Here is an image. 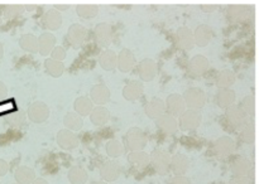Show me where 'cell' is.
Instances as JSON below:
<instances>
[{"label":"cell","mask_w":259,"mask_h":184,"mask_svg":"<svg viewBox=\"0 0 259 184\" xmlns=\"http://www.w3.org/2000/svg\"><path fill=\"white\" fill-rule=\"evenodd\" d=\"M116 65L121 71H131L136 65V59L131 50L123 49L119 55H116Z\"/></svg>","instance_id":"1"},{"label":"cell","mask_w":259,"mask_h":184,"mask_svg":"<svg viewBox=\"0 0 259 184\" xmlns=\"http://www.w3.org/2000/svg\"><path fill=\"white\" fill-rule=\"evenodd\" d=\"M86 37V30L83 29L81 25H72L68 30V34H67V39L73 47H77V45H81L85 40Z\"/></svg>","instance_id":"2"},{"label":"cell","mask_w":259,"mask_h":184,"mask_svg":"<svg viewBox=\"0 0 259 184\" xmlns=\"http://www.w3.org/2000/svg\"><path fill=\"white\" fill-rule=\"evenodd\" d=\"M177 42H179L180 47L184 48V49H191L195 44L194 34L187 28H181L177 32Z\"/></svg>","instance_id":"3"},{"label":"cell","mask_w":259,"mask_h":184,"mask_svg":"<svg viewBox=\"0 0 259 184\" xmlns=\"http://www.w3.org/2000/svg\"><path fill=\"white\" fill-rule=\"evenodd\" d=\"M56 39L51 33H45L39 37L38 39V50L42 53L43 55H47L48 53H51L55 48Z\"/></svg>","instance_id":"4"},{"label":"cell","mask_w":259,"mask_h":184,"mask_svg":"<svg viewBox=\"0 0 259 184\" xmlns=\"http://www.w3.org/2000/svg\"><path fill=\"white\" fill-rule=\"evenodd\" d=\"M96 42L100 45H109L111 42V29L108 24H100L95 29Z\"/></svg>","instance_id":"5"},{"label":"cell","mask_w":259,"mask_h":184,"mask_svg":"<svg viewBox=\"0 0 259 184\" xmlns=\"http://www.w3.org/2000/svg\"><path fill=\"white\" fill-rule=\"evenodd\" d=\"M42 22L43 25L48 29H57V28H60L62 19H61L60 13L56 12V10H50L43 15Z\"/></svg>","instance_id":"6"},{"label":"cell","mask_w":259,"mask_h":184,"mask_svg":"<svg viewBox=\"0 0 259 184\" xmlns=\"http://www.w3.org/2000/svg\"><path fill=\"white\" fill-rule=\"evenodd\" d=\"M156 63L151 59H144L139 63V72L143 80H152L156 75Z\"/></svg>","instance_id":"7"},{"label":"cell","mask_w":259,"mask_h":184,"mask_svg":"<svg viewBox=\"0 0 259 184\" xmlns=\"http://www.w3.org/2000/svg\"><path fill=\"white\" fill-rule=\"evenodd\" d=\"M99 62H100L101 67L105 70H113L116 66V54L113 50H105L99 57Z\"/></svg>","instance_id":"8"},{"label":"cell","mask_w":259,"mask_h":184,"mask_svg":"<svg viewBox=\"0 0 259 184\" xmlns=\"http://www.w3.org/2000/svg\"><path fill=\"white\" fill-rule=\"evenodd\" d=\"M195 42L199 45H206L207 43L211 39V30L206 25H201V27L197 28L196 34L194 35Z\"/></svg>","instance_id":"9"},{"label":"cell","mask_w":259,"mask_h":184,"mask_svg":"<svg viewBox=\"0 0 259 184\" xmlns=\"http://www.w3.org/2000/svg\"><path fill=\"white\" fill-rule=\"evenodd\" d=\"M20 47H22L24 50H27V52H32V53L37 52L38 39L30 34L23 35L22 39H20Z\"/></svg>","instance_id":"10"},{"label":"cell","mask_w":259,"mask_h":184,"mask_svg":"<svg viewBox=\"0 0 259 184\" xmlns=\"http://www.w3.org/2000/svg\"><path fill=\"white\" fill-rule=\"evenodd\" d=\"M207 65H209V62H207L206 58L201 57V55H197V57L191 59V62H190V68H191L194 72L201 73L206 70Z\"/></svg>","instance_id":"11"},{"label":"cell","mask_w":259,"mask_h":184,"mask_svg":"<svg viewBox=\"0 0 259 184\" xmlns=\"http://www.w3.org/2000/svg\"><path fill=\"white\" fill-rule=\"evenodd\" d=\"M76 12L82 18H91L98 13V7L94 4H81L76 8Z\"/></svg>","instance_id":"12"},{"label":"cell","mask_w":259,"mask_h":184,"mask_svg":"<svg viewBox=\"0 0 259 184\" xmlns=\"http://www.w3.org/2000/svg\"><path fill=\"white\" fill-rule=\"evenodd\" d=\"M46 70H47L52 76L58 77V76H61V73L63 72V66L62 63L58 62V60L48 59L46 60Z\"/></svg>","instance_id":"13"},{"label":"cell","mask_w":259,"mask_h":184,"mask_svg":"<svg viewBox=\"0 0 259 184\" xmlns=\"http://www.w3.org/2000/svg\"><path fill=\"white\" fill-rule=\"evenodd\" d=\"M142 87L139 83L137 82H132L131 85L126 86L125 88V97H129L131 96V93H134V96H139V92H141Z\"/></svg>","instance_id":"14"},{"label":"cell","mask_w":259,"mask_h":184,"mask_svg":"<svg viewBox=\"0 0 259 184\" xmlns=\"http://www.w3.org/2000/svg\"><path fill=\"white\" fill-rule=\"evenodd\" d=\"M63 58H65V49L61 47H57V48H53L52 50V59L55 60H62Z\"/></svg>","instance_id":"15"},{"label":"cell","mask_w":259,"mask_h":184,"mask_svg":"<svg viewBox=\"0 0 259 184\" xmlns=\"http://www.w3.org/2000/svg\"><path fill=\"white\" fill-rule=\"evenodd\" d=\"M7 10L9 12V15H18L23 10V7H20V5H9Z\"/></svg>","instance_id":"16"},{"label":"cell","mask_w":259,"mask_h":184,"mask_svg":"<svg viewBox=\"0 0 259 184\" xmlns=\"http://www.w3.org/2000/svg\"><path fill=\"white\" fill-rule=\"evenodd\" d=\"M7 170H8L7 163L3 160H0V175H3V174H4Z\"/></svg>","instance_id":"17"},{"label":"cell","mask_w":259,"mask_h":184,"mask_svg":"<svg viewBox=\"0 0 259 184\" xmlns=\"http://www.w3.org/2000/svg\"><path fill=\"white\" fill-rule=\"evenodd\" d=\"M5 92H7V88H5L4 83L0 82V97H2V96H4Z\"/></svg>","instance_id":"18"},{"label":"cell","mask_w":259,"mask_h":184,"mask_svg":"<svg viewBox=\"0 0 259 184\" xmlns=\"http://www.w3.org/2000/svg\"><path fill=\"white\" fill-rule=\"evenodd\" d=\"M3 53H4V48H3V44L0 43V58L3 57Z\"/></svg>","instance_id":"19"}]
</instances>
